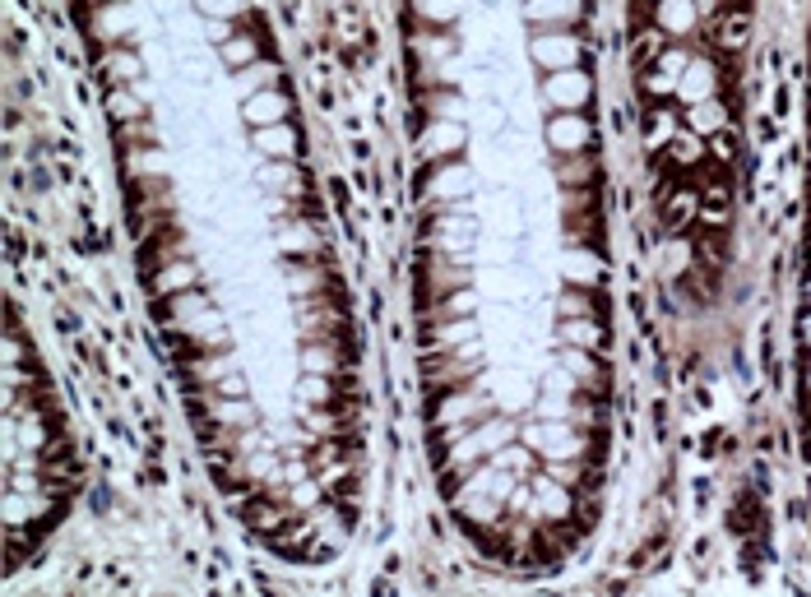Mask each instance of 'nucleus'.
Here are the masks:
<instances>
[{
	"mask_svg": "<svg viewBox=\"0 0 811 597\" xmlns=\"http://www.w3.org/2000/svg\"><path fill=\"white\" fill-rule=\"evenodd\" d=\"M556 334H561L565 347H584V352H589V347H599V352L608 347V343H603L608 329H603V324H593V320H561Z\"/></svg>",
	"mask_w": 811,
	"mask_h": 597,
	"instance_id": "obj_1",
	"label": "nucleus"
},
{
	"mask_svg": "<svg viewBox=\"0 0 811 597\" xmlns=\"http://www.w3.org/2000/svg\"><path fill=\"white\" fill-rule=\"evenodd\" d=\"M241 107H246V121H251V125H279V116L288 112V98H283V93H269V89H264V93L246 98Z\"/></svg>",
	"mask_w": 811,
	"mask_h": 597,
	"instance_id": "obj_2",
	"label": "nucleus"
},
{
	"mask_svg": "<svg viewBox=\"0 0 811 597\" xmlns=\"http://www.w3.org/2000/svg\"><path fill=\"white\" fill-rule=\"evenodd\" d=\"M292 149H297V134L288 125H274V130L255 134V153H264V158H292Z\"/></svg>",
	"mask_w": 811,
	"mask_h": 597,
	"instance_id": "obj_3",
	"label": "nucleus"
},
{
	"mask_svg": "<svg viewBox=\"0 0 811 597\" xmlns=\"http://www.w3.org/2000/svg\"><path fill=\"white\" fill-rule=\"evenodd\" d=\"M255 56H260V47H255V38H246V33L219 42V61H223V65H246V61H255Z\"/></svg>",
	"mask_w": 811,
	"mask_h": 597,
	"instance_id": "obj_4",
	"label": "nucleus"
},
{
	"mask_svg": "<svg viewBox=\"0 0 811 597\" xmlns=\"http://www.w3.org/2000/svg\"><path fill=\"white\" fill-rule=\"evenodd\" d=\"M556 311H561V320H589L593 315V296L589 292H565L556 302Z\"/></svg>",
	"mask_w": 811,
	"mask_h": 597,
	"instance_id": "obj_5",
	"label": "nucleus"
}]
</instances>
